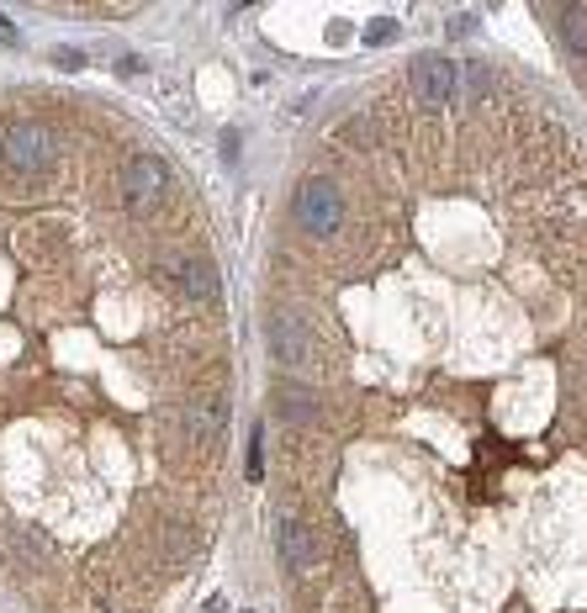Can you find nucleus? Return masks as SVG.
I'll use <instances>...</instances> for the list:
<instances>
[{
    "instance_id": "obj_5",
    "label": "nucleus",
    "mask_w": 587,
    "mask_h": 613,
    "mask_svg": "<svg viewBox=\"0 0 587 613\" xmlns=\"http://www.w3.org/2000/svg\"><path fill=\"white\" fill-rule=\"evenodd\" d=\"M270 349H275V360H281L286 370H307V365H313V333H307V323L286 318V312L270 323Z\"/></svg>"
},
{
    "instance_id": "obj_12",
    "label": "nucleus",
    "mask_w": 587,
    "mask_h": 613,
    "mask_svg": "<svg viewBox=\"0 0 587 613\" xmlns=\"http://www.w3.org/2000/svg\"><path fill=\"white\" fill-rule=\"evenodd\" d=\"M0 43H16V27L6 22V16H0Z\"/></svg>"
},
{
    "instance_id": "obj_1",
    "label": "nucleus",
    "mask_w": 587,
    "mask_h": 613,
    "mask_svg": "<svg viewBox=\"0 0 587 613\" xmlns=\"http://www.w3.org/2000/svg\"><path fill=\"white\" fill-rule=\"evenodd\" d=\"M59 159V127L43 117H11L0 127V175L11 180H38Z\"/></svg>"
},
{
    "instance_id": "obj_10",
    "label": "nucleus",
    "mask_w": 587,
    "mask_h": 613,
    "mask_svg": "<svg viewBox=\"0 0 587 613\" xmlns=\"http://www.w3.org/2000/svg\"><path fill=\"white\" fill-rule=\"evenodd\" d=\"M397 37V22H371L365 27V43H392Z\"/></svg>"
},
{
    "instance_id": "obj_9",
    "label": "nucleus",
    "mask_w": 587,
    "mask_h": 613,
    "mask_svg": "<svg viewBox=\"0 0 587 613\" xmlns=\"http://www.w3.org/2000/svg\"><path fill=\"white\" fill-rule=\"evenodd\" d=\"M556 32H561V48L587 59V6H561L556 11Z\"/></svg>"
},
{
    "instance_id": "obj_6",
    "label": "nucleus",
    "mask_w": 587,
    "mask_h": 613,
    "mask_svg": "<svg viewBox=\"0 0 587 613\" xmlns=\"http://www.w3.org/2000/svg\"><path fill=\"white\" fill-rule=\"evenodd\" d=\"M217 291H223V275H217L212 254L191 249L186 259H180V296L196 302V307H207V302H217Z\"/></svg>"
},
{
    "instance_id": "obj_8",
    "label": "nucleus",
    "mask_w": 587,
    "mask_h": 613,
    "mask_svg": "<svg viewBox=\"0 0 587 613\" xmlns=\"http://www.w3.org/2000/svg\"><path fill=\"white\" fill-rule=\"evenodd\" d=\"M281 561H286V571H307L318 561V534L302 524V518H281Z\"/></svg>"
},
{
    "instance_id": "obj_2",
    "label": "nucleus",
    "mask_w": 587,
    "mask_h": 613,
    "mask_svg": "<svg viewBox=\"0 0 587 613\" xmlns=\"http://www.w3.org/2000/svg\"><path fill=\"white\" fill-rule=\"evenodd\" d=\"M291 217H297V228H302L307 238L328 244V238L344 228V191H339V180L307 175V180L297 185V196H291Z\"/></svg>"
},
{
    "instance_id": "obj_11",
    "label": "nucleus",
    "mask_w": 587,
    "mask_h": 613,
    "mask_svg": "<svg viewBox=\"0 0 587 613\" xmlns=\"http://www.w3.org/2000/svg\"><path fill=\"white\" fill-rule=\"evenodd\" d=\"M53 59H59L64 69H80V64H85V59H80V53H69V48H59V53H53Z\"/></svg>"
},
{
    "instance_id": "obj_4",
    "label": "nucleus",
    "mask_w": 587,
    "mask_h": 613,
    "mask_svg": "<svg viewBox=\"0 0 587 613\" xmlns=\"http://www.w3.org/2000/svg\"><path fill=\"white\" fill-rule=\"evenodd\" d=\"M413 96L424 106H445L455 101V90H461V69H455L445 53H424V59H413Z\"/></svg>"
},
{
    "instance_id": "obj_3",
    "label": "nucleus",
    "mask_w": 587,
    "mask_h": 613,
    "mask_svg": "<svg viewBox=\"0 0 587 613\" xmlns=\"http://www.w3.org/2000/svg\"><path fill=\"white\" fill-rule=\"evenodd\" d=\"M122 201H127L138 217L159 212L164 201H170V164H164L159 154L127 159V164H122Z\"/></svg>"
},
{
    "instance_id": "obj_7",
    "label": "nucleus",
    "mask_w": 587,
    "mask_h": 613,
    "mask_svg": "<svg viewBox=\"0 0 587 613\" xmlns=\"http://www.w3.org/2000/svg\"><path fill=\"white\" fill-rule=\"evenodd\" d=\"M275 413L286 423H318L323 418V397L307 381H281L275 386Z\"/></svg>"
}]
</instances>
